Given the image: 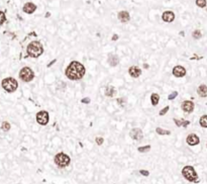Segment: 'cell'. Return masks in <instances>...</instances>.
<instances>
[{"label":"cell","instance_id":"30","mask_svg":"<svg viewBox=\"0 0 207 184\" xmlns=\"http://www.w3.org/2000/svg\"><path fill=\"white\" fill-rule=\"evenodd\" d=\"M95 141H96V144L99 145V146H101V145L103 144V142H104V139L103 138H96Z\"/></svg>","mask_w":207,"mask_h":184},{"label":"cell","instance_id":"6","mask_svg":"<svg viewBox=\"0 0 207 184\" xmlns=\"http://www.w3.org/2000/svg\"><path fill=\"white\" fill-rule=\"evenodd\" d=\"M19 78L24 82H30L34 78V73L29 67H23L19 71Z\"/></svg>","mask_w":207,"mask_h":184},{"label":"cell","instance_id":"32","mask_svg":"<svg viewBox=\"0 0 207 184\" xmlns=\"http://www.w3.org/2000/svg\"><path fill=\"white\" fill-rule=\"evenodd\" d=\"M90 102V98H83V99H82V103H89Z\"/></svg>","mask_w":207,"mask_h":184},{"label":"cell","instance_id":"28","mask_svg":"<svg viewBox=\"0 0 207 184\" xmlns=\"http://www.w3.org/2000/svg\"><path fill=\"white\" fill-rule=\"evenodd\" d=\"M177 95H178V92H177V91H173L171 94H170L169 96H168V99H169V100L174 99L175 97H177Z\"/></svg>","mask_w":207,"mask_h":184},{"label":"cell","instance_id":"29","mask_svg":"<svg viewBox=\"0 0 207 184\" xmlns=\"http://www.w3.org/2000/svg\"><path fill=\"white\" fill-rule=\"evenodd\" d=\"M169 109H170L169 106H166V107H164L163 109L160 111V115H165V114L167 113L168 111H169Z\"/></svg>","mask_w":207,"mask_h":184},{"label":"cell","instance_id":"35","mask_svg":"<svg viewBox=\"0 0 207 184\" xmlns=\"http://www.w3.org/2000/svg\"><path fill=\"white\" fill-rule=\"evenodd\" d=\"M206 146H207V145H206Z\"/></svg>","mask_w":207,"mask_h":184},{"label":"cell","instance_id":"23","mask_svg":"<svg viewBox=\"0 0 207 184\" xmlns=\"http://www.w3.org/2000/svg\"><path fill=\"white\" fill-rule=\"evenodd\" d=\"M1 128L4 130V132H8V130H10V124L8 122H2Z\"/></svg>","mask_w":207,"mask_h":184},{"label":"cell","instance_id":"17","mask_svg":"<svg viewBox=\"0 0 207 184\" xmlns=\"http://www.w3.org/2000/svg\"><path fill=\"white\" fill-rule=\"evenodd\" d=\"M197 93L201 97H206L207 96V86L205 84H201L197 89Z\"/></svg>","mask_w":207,"mask_h":184},{"label":"cell","instance_id":"34","mask_svg":"<svg viewBox=\"0 0 207 184\" xmlns=\"http://www.w3.org/2000/svg\"><path fill=\"white\" fill-rule=\"evenodd\" d=\"M56 61H57V60H54V61H53V62H51V63H50V64H49V65H48V67H51V66H52V65H53V64H54V63H55V62H56Z\"/></svg>","mask_w":207,"mask_h":184},{"label":"cell","instance_id":"3","mask_svg":"<svg viewBox=\"0 0 207 184\" xmlns=\"http://www.w3.org/2000/svg\"><path fill=\"white\" fill-rule=\"evenodd\" d=\"M182 175L186 180L190 181V182H198V175L194 167L185 166L182 169Z\"/></svg>","mask_w":207,"mask_h":184},{"label":"cell","instance_id":"4","mask_svg":"<svg viewBox=\"0 0 207 184\" xmlns=\"http://www.w3.org/2000/svg\"><path fill=\"white\" fill-rule=\"evenodd\" d=\"M1 84H2V88H3L5 91L9 92V93L14 92L18 87L17 81H16L14 78H12V77H8V78L3 79Z\"/></svg>","mask_w":207,"mask_h":184},{"label":"cell","instance_id":"9","mask_svg":"<svg viewBox=\"0 0 207 184\" xmlns=\"http://www.w3.org/2000/svg\"><path fill=\"white\" fill-rule=\"evenodd\" d=\"M181 107L185 112L190 113V112H192L193 111V109H194V103L192 101H190V100H186V101L182 102Z\"/></svg>","mask_w":207,"mask_h":184},{"label":"cell","instance_id":"27","mask_svg":"<svg viewBox=\"0 0 207 184\" xmlns=\"http://www.w3.org/2000/svg\"><path fill=\"white\" fill-rule=\"evenodd\" d=\"M6 20V16H5V13H4L3 11H0V24H2L4 21Z\"/></svg>","mask_w":207,"mask_h":184},{"label":"cell","instance_id":"22","mask_svg":"<svg viewBox=\"0 0 207 184\" xmlns=\"http://www.w3.org/2000/svg\"><path fill=\"white\" fill-rule=\"evenodd\" d=\"M156 132H157L159 135H161V136H163V135H171V132H170V130H163V128H156Z\"/></svg>","mask_w":207,"mask_h":184},{"label":"cell","instance_id":"2","mask_svg":"<svg viewBox=\"0 0 207 184\" xmlns=\"http://www.w3.org/2000/svg\"><path fill=\"white\" fill-rule=\"evenodd\" d=\"M26 51H27L28 56L32 57V58H38L42 54L44 48H42V45L40 42H32L27 46Z\"/></svg>","mask_w":207,"mask_h":184},{"label":"cell","instance_id":"18","mask_svg":"<svg viewBox=\"0 0 207 184\" xmlns=\"http://www.w3.org/2000/svg\"><path fill=\"white\" fill-rule=\"evenodd\" d=\"M116 94L115 88L113 86H108L105 90V95L108 96V97H113L114 95Z\"/></svg>","mask_w":207,"mask_h":184},{"label":"cell","instance_id":"7","mask_svg":"<svg viewBox=\"0 0 207 184\" xmlns=\"http://www.w3.org/2000/svg\"><path fill=\"white\" fill-rule=\"evenodd\" d=\"M49 119H50V118H49V113L46 110H42V111L36 113V122L40 124H42V126L48 124Z\"/></svg>","mask_w":207,"mask_h":184},{"label":"cell","instance_id":"11","mask_svg":"<svg viewBox=\"0 0 207 184\" xmlns=\"http://www.w3.org/2000/svg\"><path fill=\"white\" fill-rule=\"evenodd\" d=\"M173 74H174V76L181 78V77H184L186 75V70H185V68L182 66H176V67H174V69H173Z\"/></svg>","mask_w":207,"mask_h":184},{"label":"cell","instance_id":"21","mask_svg":"<svg viewBox=\"0 0 207 184\" xmlns=\"http://www.w3.org/2000/svg\"><path fill=\"white\" fill-rule=\"evenodd\" d=\"M199 124L202 128H207V115L201 116V118H200L199 120Z\"/></svg>","mask_w":207,"mask_h":184},{"label":"cell","instance_id":"13","mask_svg":"<svg viewBox=\"0 0 207 184\" xmlns=\"http://www.w3.org/2000/svg\"><path fill=\"white\" fill-rule=\"evenodd\" d=\"M162 18L166 22H172L175 19V14L173 11H165L162 15Z\"/></svg>","mask_w":207,"mask_h":184},{"label":"cell","instance_id":"8","mask_svg":"<svg viewBox=\"0 0 207 184\" xmlns=\"http://www.w3.org/2000/svg\"><path fill=\"white\" fill-rule=\"evenodd\" d=\"M130 136L132 140H136V141H141V139L143 138V130L141 128H132L130 133Z\"/></svg>","mask_w":207,"mask_h":184},{"label":"cell","instance_id":"31","mask_svg":"<svg viewBox=\"0 0 207 184\" xmlns=\"http://www.w3.org/2000/svg\"><path fill=\"white\" fill-rule=\"evenodd\" d=\"M139 173H141V175H143V176H149V172L147 170H141L139 171Z\"/></svg>","mask_w":207,"mask_h":184},{"label":"cell","instance_id":"14","mask_svg":"<svg viewBox=\"0 0 207 184\" xmlns=\"http://www.w3.org/2000/svg\"><path fill=\"white\" fill-rule=\"evenodd\" d=\"M128 72H130V75L132 77H134V78H138V77L141 76V70L138 68V66H132L130 68V70H128Z\"/></svg>","mask_w":207,"mask_h":184},{"label":"cell","instance_id":"10","mask_svg":"<svg viewBox=\"0 0 207 184\" xmlns=\"http://www.w3.org/2000/svg\"><path fill=\"white\" fill-rule=\"evenodd\" d=\"M186 142H187V144L190 145V146H196V145L199 144L200 140L199 138H198V136H196L195 134H191L187 137Z\"/></svg>","mask_w":207,"mask_h":184},{"label":"cell","instance_id":"25","mask_svg":"<svg viewBox=\"0 0 207 184\" xmlns=\"http://www.w3.org/2000/svg\"><path fill=\"white\" fill-rule=\"evenodd\" d=\"M192 36H193V38H196V40H198V38H201V32H200L199 30H194L193 32V34H192Z\"/></svg>","mask_w":207,"mask_h":184},{"label":"cell","instance_id":"24","mask_svg":"<svg viewBox=\"0 0 207 184\" xmlns=\"http://www.w3.org/2000/svg\"><path fill=\"white\" fill-rule=\"evenodd\" d=\"M138 150V152H141V153L149 152V151L151 150V146H149V145H147V146H145V147H139Z\"/></svg>","mask_w":207,"mask_h":184},{"label":"cell","instance_id":"15","mask_svg":"<svg viewBox=\"0 0 207 184\" xmlns=\"http://www.w3.org/2000/svg\"><path fill=\"white\" fill-rule=\"evenodd\" d=\"M117 16H118V19H119L121 22H127L130 18V13H128L127 11H124V10L123 11H120Z\"/></svg>","mask_w":207,"mask_h":184},{"label":"cell","instance_id":"19","mask_svg":"<svg viewBox=\"0 0 207 184\" xmlns=\"http://www.w3.org/2000/svg\"><path fill=\"white\" fill-rule=\"evenodd\" d=\"M174 122H175V124H177L178 126H187L188 124H190V122L189 120H184V119H174Z\"/></svg>","mask_w":207,"mask_h":184},{"label":"cell","instance_id":"33","mask_svg":"<svg viewBox=\"0 0 207 184\" xmlns=\"http://www.w3.org/2000/svg\"><path fill=\"white\" fill-rule=\"evenodd\" d=\"M117 38H118V36H117V34H114L113 38H112V41H116V40H117Z\"/></svg>","mask_w":207,"mask_h":184},{"label":"cell","instance_id":"16","mask_svg":"<svg viewBox=\"0 0 207 184\" xmlns=\"http://www.w3.org/2000/svg\"><path fill=\"white\" fill-rule=\"evenodd\" d=\"M108 63H109L110 66L115 67L119 64V59H118V57L116 55H110L108 57Z\"/></svg>","mask_w":207,"mask_h":184},{"label":"cell","instance_id":"12","mask_svg":"<svg viewBox=\"0 0 207 184\" xmlns=\"http://www.w3.org/2000/svg\"><path fill=\"white\" fill-rule=\"evenodd\" d=\"M36 4L32 3V2H27V3H25L24 4V6H23V11L25 12V13H28V14L34 13V12L36 11Z\"/></svg>","mask_w":207,"mask_h":184},{"label":"cell","instance_id":"26","mask_svg":"<svg viewBox=\"0 0 207 184\" xmlns=\"http://www.w3.org/2000/svg\"><path fill=\"white\" fill-rule=\"evenodd\" d=\"M196 4H197V6H199V7L203 8L206 6V0H196Z\"/></svg>","mask_w":207,"mask_h":184},{"label":"cell","instance_id":"20","mask_svg":"<svg viewBox=\"0 0 207 184\" xmlns=\"http://www.w3.org/2000/svg\"><path fill=\"white\" fill-rule=\"evenodd\" d=\"M151 104H153V105H157V104L159 103V100H160V96H159V94H157V93L151 94Z\"/></svg>","mask_w":207,"mask_h":184},{"label":"cell","instance_id":"5","mask_svg":"<svg viewBox=\"0 0 207 184\" xmlns=\"http://www.w3.org/2000/svg\"><path fill=\"white\" fill-rule=\"evenodd\" d=\"M55 163L56 165H58V167L60 168H64V167H67L71 162V159L67 154L65 153H58V154L55 156Z\"/></svg>","mask_w":207,"mask_h":184},{"label":"cell","instance_id":"1","mask_svg":"<svg viewBox=\"0 0 207 184\" xmlns=\"http://www.w3.org/2000/svg\"><path fill=\"white\" fill-rule=\"evenodd\" d=\"M85 75V67L77 61H73L66 69V76L70 80H79Z\"/></svg>","mask_w":207,"mask_h":184}]
</instances>
